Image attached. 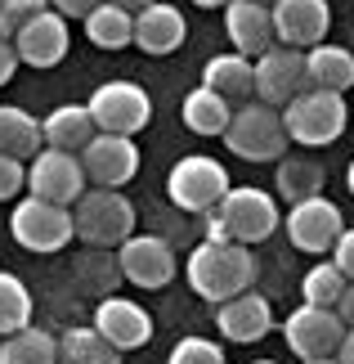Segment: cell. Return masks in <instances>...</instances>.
Wrapping results in <instances>:
<instances>
[{"label": "cell", "instance_id": "obj_21", "mask_svg": "<svg viewBox=\"0 0 354 364\" xmlns=\"http://www.w3.org/2000/svg\"><path fill=\"white\" fill-rule=\"evenodd\" d=\"M202 86H211L216 95L224 100H256V59H247V54H216V59H206L202 68Z\"/></svg>", "mask_w": 354, "mask_h": 364}, {"label": "cell", "instance_id": "obj_13", "mask_svg": "<svg viewBox=\"0 0 354 364\" xmlns=\"http://www.w3.org/2000/svg\"><path fill=\"white\" fill-rule=\"evenodd\" d=\"M282 225H287L292 247H301V252H314V257H323V252H332L336 234L345 230V216H341V207H336L332 198L314 193V198L292 203V212L282 216Z\"/></svg>", "mask_w": 354, "mask_h": 364}, {"label": "cell", "instance_id": "obj_34", "mask_svg": "<svg viewBox=\"0 0 354 364\" xmlns=\"http://www.w3.org/2000/svg\"><path fill=\"white\" fill-rule=\"evenodd\" d=\"M18 189H27V166L18 158H5V153H0V203L13 198Z\"/></svg>", "mask_w": 354, "mask_h": 364}, {"label": "cell", "instance_id": "obj_16", "mask_svg": "<svg viewBox=\"0 0 354 364\" xmlns=\"http://www.w3.org/2000/svg\"><path fill=\"white\" fill-rule=\"evenodd\" d=\"M13 54H18V63H32V68H54V63H63V54L67 46H72V36H67V18L63 14H36L32 23H23L18 27V36L9 41Z\"/></svg>", "mask_w": 354, "mask_h": 364}, {"label": "cell", "instance_id": "obj_30", "mask_svg": "<svg viewBox=\"0 0 354 364\" xmlns=\"http://www.w3.org/2000/svg\"><path fill=\"white\" fill-rule=\"evenodd\" d=\"M27 324H32V292L23 288L18 274L0 270V338H5V333H18Z\"/></svg>", "mask_w": 354, "mask_h": 364}, {"label": "cell", "instance_id": "obj_14", "mask_svg": "<svg viewBox=\"0 0 354 364\" xmlns=\"http://www.w3.org/2000/svg\"><path fill=\"white\" fill-rule=\"evenodd\" d=\"M269 18H274L278 46L309 50V46H319V41H328L332 5L328 0H274V5H269Z\"/></svg>", "mask_w": 354, "mask_h": 364}, {"label": "cell", "instance_id": "obj_40", "mask_svg": "<svg viewBox=\"0 0 354 364\" xmlns=\"http://www.w3.org/2000/svg\"><path fill=\"white\" fill-rule=\"evenodd\" d=\"M336 364H354V328H345L341 346H336Z\"/></svg>", "mask_w": 354, "mask_h": 364}, {"label": "cell", "instance_id": "obj_35", "mask_svg": "<svg viewBox=\"0 0 354 364\" xmlns=\"http://www.w3.org/2000/svg\"><path fill=\"white\" fill-rule=\"evenodd\" d=\"M328 261H332L345 279H354V230H350V225L336 234V243H332V257H328Z\"/></svg>", "mask_w": 354, "mask_h": 364}, {"label": "cell", "instance_id": "obj_26", "mask_svg": "<svg viewBox=\"0 0 354 364\" xmlns=\"http://www.w3.org/2000/svg\"><path fill=\"white\" fill-rule=\"evenodd\" d=\"M81 23H86L90 46H99V50H126L131 46V32H135V14H126L121 5H112V0L94 5Z\"/></svg>", "mask_w": 354, "mask_h": 364}, {"label": "cell", "instance_id": "obj_24", "mask_svg": "<svg viewBox=\"0 0 354 364\" xmlns=\"http://www.w3.org/2000/svg\"><path fill=\"white\" fill-rule=\"evenodd\" d=\"M184 126H189L193 135H224V126H229L233 117V104L224 100V95H216L211 86H197L184 95Z\"/></svg>", "mask_w": 354, "mask_h": 364}, {"label": "cell", "instance_id": "obj_46", "mask_svg": "<svg viewBox=\"0 0 354 364\" xmlns=\"http://www.w3.org/2000/svg\"><path fill=\"white\" fill-rule=\"evenodd\" d=\"M256 5H274V0H256Z\"/></svg>", "mask_w": 354, "mask_h": 364}, {"label": "cell", "instance_id": "obj_33", "mask_svg": "<svg viewBox=\"0 0 354 364\" xmlns=\"http://www.w3.org/2000/svg\"><path fill=\"white\" fill-rule=\"evenodd\" d=\"M45 9H50V0H0V41H13L23 23H32Z\"/></svg>", "mask_w": 354, "mask_h": 364}, {"label": "cell", "instance_id": "obj_3", "mask_svg": "<svg viewBox=\"0 0 354 364\" xmlns=\"http://www.w3.org/2000/svg\"><path fill=\"white\" fill-rule=\"evenodd\" d=\"M220 139L229 144L233 158H243V162H278L282 153H287V144H292L287 131H282L278 108L260 104V100L233 108V117H229Z\"/></svg>", "mask_w": 354, "mask_h": 364}, {"label": "cell", "instance_id": "obj_27", "mask_svg": "<svg viewBox=\"0 0 354 364\" xmlns=\"http://www.w3.org/2000/svg\"><path fill=\"white\" fill-rule=\"evenodd\" d=\"M59 364H121V351L94 324L67 328L59 338Z\"/></svg>", "mask_w": 354, "mask_h": 364}, {"label": "cell", "instance_id": "obj_45", "mask_svg": "<svg viewBox=\"0 0 354 364\" xmlns=\"http://www.w3.org/2000/svg\"><path fill=\"white\" fill-rule=\"evenodd\" d=\"M251 364H278V360H251Z\"/></svg>", "mask_w": 354, "mask_h": 364}, {"label": "cell", "instance_id": "obj_11", "mask_svg": "<svg viewBox=\"0 0 354 364\" xmlns=\"http://www.w3.org/2000/svg\"><path fill=\"white\" fill-rule=\"evenodd\" d=\"M345 338V324L336 319L332 306H301L282 319V342H287L292 355L301 360H323V355H336V346Z\"/></svg>", "mask_w": 354, "mask_h": 364}, {"label": "cell", "instance_id": "obj_18", "mask_svg": "<svg viewBox=\"0 0 354 364\" xmlns=\"http://www.w3.org/2000/svg\"><path fill=\"white\" fill-rule=\"evenodd\" d=\"M216 324H220V338L229 342H260L269 338V328H274V311H269V297H260V292H238V297L220 301L216 306Z\"/></svg>", "mask_w": 354, "mask_h": 364}, {"label": "cell", "instance_id": "obj_5", "mask_svg": "<svg viewBox=\"0 0 354 364\" xmlns=\"http://www.w3.org/2000/svg\"><path fill=\"white\" fill-rule=\"evenodd\" d=\"M9 234H13V243L27 247V252H63L77 239L72 207H59V203H45V198H32V193H27L9 216Z\"/></svg>", "mask_w": 354, "mask_h": 364}, {"label": "cell", "instance_id": "obj_6", "mask_svg": "<svg viewBox=\"0 0 354 364\" xmlns=\"http://www.w3.org/2000/svg\"><path fill=\"white\" fill-rule=\"evenodd\" d=\"M211 212L224 220V230H229L233 243H247V247H256L260 239H269V234L278 230V220H282L274 193H265L256 185H229V193H224Z\"/></svg>", "mask_w": 354, "mask_h": 364}, {"label": "cell", "instance_id": "obj_43", "mask_svg": "<svg viewBox=\"0 0 354 364\" xmlns=\"http://www.w3.org/2000/svg\"><path fill=\"white\" fill-rule=\"evenodd\" d=\"M345 189L354 193V158H350V166H345Z\"/></svg>", "mask_w": 354, "mask_h": 364}, {"label": "cell", "instance_id": "obj_36", "mask_svg": "<svg viewBox=\"0 0 354 364\" xmlns=\"http://www.w3.org/2000/svg\"><path fill=\"white\" fill-rule=\"evenodd\" d=\"M94 5H104V0H50V9L63 14V18H86Z\"/></svg>", "mask_w": 354, "mask_h": 364}, {"label": "cell", "instance_id": "obj_39", "mask_svg": "<svg viewBox=\"0 0 354 364\" xmlns=\"http://www.w3.org/2000/svg\"><path fill=\"white\" fill-rule=\"evenodd\" d=\"M206 243H233L229 230H224V220H220L216 212H206Z\"/></svg>", "mask_w": 354, "mask_h": 364}, {"label": "cell", "instance_id": "obj_17", "mask_svg": "<svg viewBox=\"0 0 354 364\" xmlns=\"http://www.w3.org/2000/svg\"><path fill=\"white\" fill-rule=\"evenodd\" d=\"M94 328L117 346V351H139L153 338V319L139 301L131 297H104L94 311Z\"/></svg>", "mask_w": 354, "mask_h": 364}, {"label": "cell", "instance_id": "obj_15", "mask_svg": "<svg viewBox=\"0 0 354 364\" xmlns=\"http://www.w3.org/2000/svg\"><path fill=\"white\" fill-rule=\"evenodd\" d=\"M301 90H309V77H305V50L269 46L260 59H256V100L282 108L287 100H296Z\"/></svg>", "mask_w": 354, "mask_h": 364}, {"label": "cell", "instance_id": "obj_1", "mask_svg": "<svg viewBox=\"0 0 354 364\" xmlns=\"http://www.w3.org/2000/svg\"><path fill=\"white\" fill-rule=\"evenodd\" d=\"M184 279L202 301L220 306L238 292L256 288V252L247 243H197L184 261Z\"/></svg>", "mask_w": 354, "mask_h": 364}, {"label": "cell", "instance_id": "obj_8", "mask_svg": "<svg viewBox=\"0 0 354 364\" xmlns=\"http://www.w3.org/2000/svg\"><path fill=\"white\" fill-rule=\"evenodd\" d=\"M86 189H90V180H86V166H81L77 153L36 149L32 158H27V193H32V198L72 207Z\"/></svg>", "mask_w": 354, "mask_h": 364}, {"label": "cell", "instance_id": "obj_32", "mask_svg": "<svg viewBox=\"0 0 354 364\" xmlns=\"http://www.w3.org/2000/svg\"><path fill=\"white\" fill-rule=\"evenodd\" d=\"M166 364H224V346L211 338H179Z\"/></svg>", "mask_w": 354, "mask_h": 364}, {"label": "cell", "instance_id": "obj_19", "mask_svg": "<svg viewBox=\"0 0 354 364\" xmlns=\"http://www.w3.org/2000/svg\"><path fill=\"white\" fill-rule=\"evenodd\" d=\"M189 36V23L175 5L166 0H153L135 14V32H131V46H139L144 54H175Z\"/></svg>", "mask_w": 354, "mask_h": 364}, {"label": "cell", "instance_id": "obj_25", "mask_svg": "<svg viewBox=\"0 0 354 364\" xmlns=\"http://www.w3.org/2000/svg\"><path fill=\"white\" fill-rule=\"evenodd\" d=\"M36 149H45V139H40V122L27 113V108L0 104V153L27 162Z\"/></svg>", "mask_w": 354, "mask_h": 364}, {"label": "cell", "instance_id": "obj_42", "mask_svg": "<svg viewBox=\"0 0 354 364\" xmlns=\"http://www.w3.org/2000/svg\"><path fill=\"white\" fill-rule=\"evenodd\" d=\"M193 5H197V9H224L229 0H193Z\"/></svg>", "mask_w": 354, "mask_h": 364}, {"label": "cell", "instance_id": "obj_12", "mask_svg": "<svg viewBox=\"0 0 354 364\" xmlns=\"http://www.w3.org/2000/svg\"><path fill=\"white\" fill-rule=\"evenodd\" d=\"M117 270L121 279H131L135 288H166L175 279V252L166 239H157V234H131V239L117 243Z\"/></svg>", "mask_w": 354, "mask_h": 364}, {"label": "cell", "instance_id": "obj_44", "mask_svg": "<svg viewBox=\"0 0 354 364\" xmlns=\"http://www.w3.org/2000/svg\"><path fill=\"white\" fill-rule=\"evenodd\" d=\"M305 364H336V355H323V360H305Z\"/></svg>", "mask_w": 354, "mask_h": 364}, {"label": "cell", "instance_id": "obj_22", "mask_svg": "<svg viewBox=\"0 0 354 364\" xmlns=\"http://www.w3.org/2000/svg\"><path fill=\"white\" fill-rule=\"evenodd\" d=\"M305 77H309V86H319V90L345 95V90L354 86V54H350L345 46L319 41V46L305 50Z\"/></svg>", "mask_w": 354, "mask_h": 364}, {"label": "cell", "instance_id": "obj_20", "mask_svg": "<svg viewBox=\"0 0 354 364\" xmlns=\"http://www.w3.org/2000/svg\"><path fill=\"white\" fill-rule=\"evenodd\" d=\"M224 36H229L233 50L247 54V59H260L269 46H278L269 5H256V0H229V5H224Z\"/></svg>", "mask_w": 354, "mask_h": 364}, {"label": "cell", "instance_id": "obj_37", "mask_svg": "<svg viewBox=\"0 0 354 364\" xmlns=\"http://www.w3.org/2000/svg\"><path fill=\"white\" fill-rule=\"evenodd\" d=\"M332 311H336V319H341L345 328H354V279H350V284L341 288V297H336V306H332Z\"/></svg>", "mask_w": 354, "mask_h": 364}, {"label": "cell", "instance_id": "obj_41", "mask_svg": "<svg viewBox=\"0 0 354 364\" xmlns=\"http://www.w3.org/2000/svg\"><path fill=\"white\" fill-rule=\"evenodd\" d=\"M112 5H121L126 14H139V9H144V5H153V0H112Z\"/></svg>", "mask_w": 354, "mask_h": 364}, {"label": "cell", "instance_id": "obj_2", "mask_svg": "<svg viewBox=\"0 0 354 364\" xmlns=\"http://www.w3.org/2000/svg\"><path fill=\"white\" fill-rule=\"evenodd\" d=\"M278 117H282V131H287L292 144L323 149V144H332V139H341V135H345L350 108H345V95L309 86V90L296 95V100L282 104V108H278Z\"/></svg>", "mask_w": 354, "mask_h": 364}, {"label": "cell", "instance_id": "obj_7", "mask_svg": "<svg viewBox=\"0 0 354 364\" xmlns=\"http://www.w3.org/2000/svg\"><path fill=\"white\" fill-rule=\"evenodd\" d=\"M229 171L206 158V153H189V158H179L171 166V176H166V193H171V203L179 212H211L224 193H229Z\"/></svg>", "mask_w": 354, "mask_h": 364}, {"label": "cell", "instance_id": "obj_28", "mask_svg": "<svg viewBox=\"0 0 354 364\" xmlns=\"http://www.w3.org/2000/svg\"><path fill=\"white\" fill-rule=\"evenodd\" d=\"M0 364H59V338H50L45 328H32V324L18 333H5Z\"/></svg>", "mask_w": 354, "mask_h": 364}, {"label": "cell", "instance_id": "obj_38", "mask_svg": "<svg viewBox=\"0 0 354 364\" xmlns=\"http://www.w3.org/2000/svg\"><path fill=\"white\" fill-rule=\"evenodd\" d=\"M13 73H18V54H13L9 41H0V86H9Z\"/></svg>", "mask_w": 354, "mask_h": 364}, {"label": "cell", "instance_id": "obj_9", "mask_svg": "<svg viewBox=\"0 0 354 364\" xmlns=\"http://www.w3.org/2000/svg\"><path fill=\"white\" fill-rule=\"evenodd\" d=\"M90 117H94V131H112V135H139L153 117V100L144 86L135 81H104L94 95H90Z\"/></svg>", "mask_w": 354, "mask_h": 364}, {"label": "cell", "instance_id": "obj_10", "mask_svg": "<svg viewBox=\"0 0 354 364\" xmlns=\"http://www.w3.org/2000/svg\"><path fill=\"white\" fill-rule=\"evenodd\" d=\"M81 166H86V180L99 189H121L131 185L139 171V149L135 135H112V131H94L90 144L77 153Z\"/></svg>", "mask_w": 354, "mask_h": 364}, {"label": "cell", "instance_id": "obj_23", "mask_svg": "<svg viewBox=\"0 0 354 364\" xmlns=\"http://www.w3.org/2000/svg\"><path fill=\"white\" fill-rule=\"evenodd\" d=\"M94 135V117L86 104H63L54 108V113L40 122V139H45V149H63V153H81L90 144Z\"/></svg>", "mask_w": 354, "mask_h": 364}, {"label": "cell", "instance_id": "obj_31", "mask_svg": "<svg viewBox=\"0 0 354 364\" xmlns=\"http://www.w3.org/2000/svg\"><path fill=\"white\" fill-rule=\"evenodd\" d=\"M345 284H350V279L336 270L332 261H319L314 270L301 279V297H305V306H336V297H341Z\"/></svg>", "mask_w": 354, "mask_h": 364}, {"label": "cell", "instance_id": "obj_4", "mask_svg": "<svg viewBox=\"0 0 354 364\" xmlns=\"http://www.w3.org/2000/svg\"><path fill=\"white\" fill-rule=\"evenodd\" d=\"M72 225L86 243L94 247H117L121 239L135 234V207L121 189H86L72 203Z\"/></svg>", "mask_w": 354, "mask_h": 364}, {"label": "cell", "instance_id": "obj_29", "mask_svg": "<svg viewBox=\"0 0 354 364\" xmlns=\"http://www.w3.org/2000/svg\"><path fill=\"white\" fill-rule=\"evenodd\" d=\"M274 180H278V193H282L287 203H301V198H314V193H323V180H328V176H323V166H319L314 158H305V153H292V158L282 153Z\"/></svg>", "mask_w": 354, "mask_h": 364}]
</instances>
